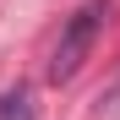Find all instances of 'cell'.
<instances>
[{
    "instance_id": "6da1fadb",
    "label": "cell",
    "mask_w": 120,
    "mask_h": 120,
    "mask_svg": "<svg viewBox=\"0 0 120 120\" xmlns=\"http://www.w3.org/2000/svg\"><path fill=\"white\" fill-rule=\"evenodd\" d=\"M104 11H109V0H87V6H76V11H71V22L60 27L55 55H49V82H55V87H60V82H71V76L82 71V60H87V49H93V38H98V27H104Z\"/></svg>"
},
{
    "instance_id": "7a4b0ae2",
    "label": "cell",
    "mask_w": 120,
    "mask_h": 120,
    "mask_svg": "<svg viewBox=\"0 0 120 120\" xmlns=\"http://www.w3.org/2000/svg\"><path fill=\"white\" fill-rule=\"evenodd\" d=\"M22 120H27V115H22Z\"/></svg>"
}]
</instances>
